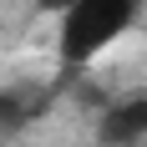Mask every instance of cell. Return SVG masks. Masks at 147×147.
<instances>
[{
  "label": "cell",
  "instance_id": "4",
  "mask_svg": "<svg viewBox=\"0 0 147 147\" xmlns=\"http://www.w3.org/2000/svg\"><path fill=\"white\" fill-rule=\"evenodd\" d=\"M36 5H41V10H56V15H66L76 0H36Z\"/></svg>",
  "mask_w": 147,
  "mask_h": 147
},
{
  "label": "cell",
  "instance_id": "3",
  "mask_svg": "<svg viewBox=\"0 0 147 147\" xmlns=\"http://www.w3.org/2000/svg\"><path fill=\"white\" fill-rule=\"evenodd\" d=\"M46 96L41 86H0V132H15V127H26L46 112Z\"/></svg>",
  "mask_w": 147,
  "mask_h": 147
},
{
  "label": "cell",
  "instance_id": "2",
  "mask_svg": "<svg viewBox=\"0 0 147 147\" xmlns=\"http://www.w3.org/2000/svg\"><path fill=\"white\" fill-rule=\"evenodd\" d=\"M147 142V91H132L96 117V147H142Z\"/></svg>",
  "mask_w": 147,
  "mask_h": 147
},
{
  "label": "cell",
  "instance_id": "1",
  "mask_svg": "<svg viewBox=\"0 0 147 147\" xmlns=\"http://www.w3.org/2000/svg\"><path fill=\"white\" fill-rule=\"evenodd\" d=\"M137 20V0H76L61 15V61L86 66L127 36V26Z\"/></svg>",
  "mask_w": 147,
  "mask_h": 147
}]
</instances>
